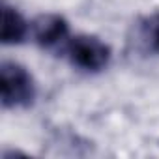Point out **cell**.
<instances>
[{
  "label": "cell",
  "instance_id": "5",
  "mask_svg": "<svg viewBox=\"0 0 159 159\" xmlns=\"http://www.w3.org/2000/svg\"><path fill=\"white\" fill-rule=\"evenodd\" d=\"M150 34H152V43H153V47L159 51V17H155V19H153Z\"/></svg>",
  "mask_w": 159,
  "mask_h": 159
},
{
  "label": "cell",
  "instance_id": "1",
  "mask_svg": "<svg viewBox=\"0 0 159 159\" xmlns=\"http://www.w3.org/2000/svg\"><path fill=\"white\" fill-rule=\"evenodd\" d=\"M0 90L4 109H25L36 99L34 77L15 62H2L0 66Z\"/></svg>",
  "mask_w": 159,
  "mask_h": 159
},
{
  "label": "cell",
  "instance_id": "2",
  "mask_svg": "<svg viewBox=\"0 0 159 159\" xmlns=\"http://www.w3.org/2000/svg\"><path fill=\"white\" fill-rule=\"evenodd\" d=\"M66 52H67L71 66L83 69V71H88V73H98L105 69L112 56L111 47L105 41H101L96 36H88V34H81V36L67 39Z\"/></svg>",
  "mask_w": 159,
  "mask_h": 159
},
{
  "label": "cell",
  "instance_id": "3",
  "mask_svg": "<svg viewBox=\"0 0 159 159\" xmlns=\"http://www.w3.org/2000/svg\"><path fill=\"white\" fill-rule=\"evenodd\" d=\"M32 34H34V39L39 47L54 49L58 45L67 43L69 25L62 15L45 13V15H39L32 23Z\"/></svg>",
  "mask_w": 159,
  "mask_h": 159
},
{
  "label": "cell",
  "instance_id": "4",
  "mask_svg": "<svg viewBox=\"0 0 159 159\" xmlns=\"http://www.w3.org/2000/svg\"><path fill=\"white\" fill-rule=\"evenodd\" d=\"M28 34V25L26 21L23 19V15L8 6V4H2V43L4 45H19L25 41Z\"/></svg>",
  "mask_w": 159,
  "mask_h": 159
}]
</instances>
